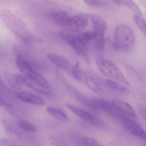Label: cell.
I'll return each instance as SVG.
<instances>
[{
  "label": "cell",
  "mask_w": 146,
  "mask_h": 146,
  "mask_svg": "<svg viewBox=\"0 0 146 146\" xmlns=\"http://www.w3.org/2000/svg\"><path fill=\"white\" fill-rule=\"evenodd\" d=\"M58 34L61 39L71 46L77 42V36L71 34L70 32L66 31H60L58 32Z\"/></svg>",
  "instance_id": "20"
},
{
  "label": "cell",
  "mask_w": 146,
  "mask_h": 146,
  "mask_svg": "<svg viewBox=\"0 0 146 146\" xmlns=\"http://www.w3.org/2000/svg\"><path fill=\"white\" fill-rule=\"evenodd\" d=\"M71 71L73 77L76 80L81 81L83 72L82 71L80 68V63L79 61H78L76 62L75 64L72 68Z\"/></svg>",
  "instance_id": "28"
},
{
  "label": "cell",
  "mask_w": 146,
  "mask_h": 146,
  "mask_svg": "<svg viewBox=\"0 0 146 146\" xmlns=\"http://www.w3.org/2000/svg\"><path fill=\"white\" fill-rule=\"evenodd\" d=\"M106 84L108 88L116 92L122 94H127L129 93V90L126 87L114 80L107 79L106 80Z\"/></svg>",
  "instance_id": "18"
},
{
  "label": "cell",
  "mask_w": 146,
  "mask_h": 146,
  "mask_svg": "<svg viewBox=\"0 0 146 146\" xmlns=\"http://www.w3.org/2000/svg\"><path fill=\"white\" fill-rule=\"evenodd\" d=\"M0 84H4V82H3V80L1 79V77H0Z\"/></svg>",
  "instance_id": "34"
},
{
  "label": "cell",
  "mask_w": 146,
  "mask_h": 146,
  "mask_svg": "<svg viewBox=\"0 0 146 146\" xmlns=\"http://www.w3.org/2000/svg\"><path fill=\"white\" fill-rule=\"evenodd\" d=\"M120 121L126 129L131 134L140 139L146 141V133L141 126L133 119L123 115Z\"/></svg>",
  "instance_id": "7"
},
{
  "label": "cell",
  "mask_w": 146,
  "mask_h": 146,
  "mask_svg": "<svg viewBox=\"0 0 146 146\" xmlns=\"http://www.w3.org/2000/svg\"><path fill=\"white\" fill-rule=\"evenodd\" d=\"M0 146H19V145L11 139L3 138L0 139Z\"/></svg>",
  "instance_id": "31"
},
{
  "label": "cell",
  "mask_w": 146,
  "mask_h": 146,
  "mask_svg": "<svg viewBox=\"0 0 146 146\" xmlns=\"http://www.w3.org/2000/svg\"><path fill=\"white\" fill-rule=\"evenodd\" d=\"M128 72L129 73L132 77L134 78L135 79H139L140 78V76L138 72L136 71L135 68H133L132 66H129L127 68Z\"/></svg>",
  "instance_id": "32"
},
{
  "label": "cell",
  "mask_w": 146,
  "mask_h": 146,
  "mask_svg": "<svg viewBox=\"0 0 146 146\" xmlns=\"http://www.w3.org/2000/svg\"><path fill=\"white\" fill-rule=\"evenodd\" d=\"M0 106H7L6 102L1 97H0Z\"/></svg>",
  "instance_id": "33"
},
{
  "label": "cell",
  "mask_w": 146,
  "mask_h": 146,
  "mask_svg": "<svg viewBox=\"0 0 146 146\" xmlns=\"http://www.w3.org/2000/svg\"><path fill=\"white\" fill-rule=\"evenodd\" d=\"M4 75L5 78L12 88L17 90H20L21 88L22 84L18 81L16 74L14 75L7 72H5Z\"/></svg>",
  "instance_id": "22"
},
{
  "label": "cell",
  "mask_w": 146,
  "mask_h": 146,
  "mask_svg": "<svg viewBox=\"0 0 146 146\" xmlns=\"http://www.w3.org/2000/svg\"><path fill=\"white\" fill-rule=\"evenodd\" d=\"M79 146H103L94 139L89 137H83L78 142Z\"/></svg>",
  "instance_id": "27"
},
{
  "label": "cell",
  "mask_w": 146,
  "mask_h": 146,
  "mask_svg": "<svg viewBox=\"0 0 146 146\" xmlns=\"http://www.w3.org/2000/svg\"><path fill=\"white\" fill-rule=\"evenodd\" d=\"M96 64L103 74L124 85L129 86V83L120 69L113 62L105 58L99 57L96 59Z\"/></svg>",
  "instance_id": "3"
},
{
  "label": "cell",
  "mask_w": 146,
  "mask_h": 146,
  "mask_svg": "<svg viewBox=\"0 0 146 146\" xmlns=\"http://www.w3.org/2000/svg\"><path fill=\"white\" fill-rule=\"evenodd\" d=\"M16 64L18 69L24 76L36 81L44 87L50 88V84L47 80L34 70L30 62L22 54H17Z\"/></svg>",
  "instance_id": "4"
},
{
  "label": "cell",
  "mask_w": 146,
  "mask_h": 146,
  "mask_svg": "<svg viewBox=\"0 0 146 146\" xmlns=\"http://www.w3.org/2000/svg\"><path fill=\"white\" fill-rule=\"evenodd\" d=\"M88 24L87 16L84 14H77L71 17L65 30L70 33L79 32L85 29Z\"/></svg>",
  "instance_id": "8"
},
{
  "label": "cell",
  "mask_w": 146,
  "mask_h": 146,
  "mask_svg": "<svg viewBox=\"0 0 146 146\" xmlns=\"http://www.w3.org/2000/svg\"><path fill=\"white\" fill-rule=\"evenodd\" d=\"M48 140L53 146H68L65 139L61 136H50L48 137Z\"/></svg>",
  "instance_id": "25"
},
{
  "label": "cell",
  "mask_w": 146,
  "mask_h": 146,
  "mask_svg": "<svg viewBox=\"0 0 146 146\" xmlns=\"http://www.w3.org/2000/svg\"><path fill=\"white\" fill-rule=\"evenodd\" d=\"M133 20L137 27L144 35H146V23L145 21L139 15L133 16Z\"/></svg>",
  "instance_id": "29"
},
{
  "label": "cell",
  "mask_w": 146,
  "mask_h": 146,
  "mask_svg": "<svg viewBox=\"0 0 146 146\" xmlns=\"http://www.w3.org/2000/svg\"><path fill=\"white\" fill-rule=\"evenodd\" d=\"M3 123L5 126V132L7 135L12 141H20L22 137L19 132L13 126L7 124L5 120H3Z\"/></svg>",
  "instance_id": "19"
},
{
  "label": "cell",
  "mask_w": 146,
  "mask_h": 146,
  "mask_svg": "<svg viewBox=\"0 0 146 146\" xmlns=\"http://www.w3.org/2000/svg\"><path fill=\"white\" fill-rule=\"evenodd\" d=\"M46 110L49 114L60 122L66 123L69 121V118L66 113L59 108L48 107L47 108Z\"/></svg>",
  "instance_id": "17"
},
{
  "label": "cell",
  "mask_w": 146,
  "mask_h": 146,
  "mask_svg": "<svg viewBox=\"0 0 146 146\" xmlns=\"http://www.w3.org/2000/svg\"><path fill=\"white\" fill-rule=\"evenodd\" d=\"M94 41L96 49L100 52L104 51L105 48V39L104 35H97Z\"/></svg>",
  "instance_id": "26"
},
{
  "label": "cell",
  "mask_w": 146,
  "mask_h": 146,
  "mask_svg": "<svg viewBox=\"0 0 146 146\" xmlns=\"http://www.w3.org/2000/svg\"><path fill=\"white\" fill-rule=\"evenodd\" d=\"M93 24L94 31L97 35H104L108 28V25L105 19L98 14H92L90 16Z\"/></svg>",
  "instance_id": "12"
},
{
  "label": "cell",
  "mask_w": 146,
  "mask_h": 146,
  "mask_svg": "<svg viewBox=\"0 0 146 146\" xmlns=\"http://www.w3.org/2000/svg\"><path fill=\"white\" fill-rule=\"evenodd\" d=\"M114 46L121 52H128L133 48L135 42V36L130 27L125 25H119L114 31Z\"/></svg>",
  "instance_id": "2"
},
{
  "label": "cell",
  "mask_w": 146,
  "mask_h": 146,
  "mask_svg": "<svg viewBox=\"0 0 146 146\" xmlns=\"http://www.w3.org/2000/svg\"><path fill=\"white\" fill-rule=\"evenodd\" d=\"M84 2L90 6L97 7H105L111 4L110 1H85Z\"/></svg>",
  "instance_id": "30"
},
{
  "label": "cell",
  "mask_w": 146,
  "mask_h": 146,
  "mask_svg": "<svg viewBox=\"0 0 146 146\" xmlns=\"http://www.w3.org/2000/svg\"><path fill=\"white\" fill-rule=\"evenodd\" d=\"M97 35L94 31H85L77 36L78 43L85 48L89 43L94 40Z\"/></svg>",
  "instance_id": "16"
},
{
  "label": "cell",
  "mask_w": 146,
  "mask_h": 146,
  "mask_svg": "<svg viewBox=\"0 0 146 146\" xmlns=\"http://www.w3.org/2000/svg\"><path fill=\"white\" fill-rule=\"evenodd\" d=\"M78 97L82 101L91 108L103 111L111 115V117L119 120L123 115L114 107L113 104L106 100L88 99L80 96Z\"/></svg>",
  "instance_id": "5"
},
{
  "label": "cell",
  "mask_w": 146,
  "mask_h": 146,
  "mask_svg": "<svg viewBox=\"0 0 146 146\" xmlns=\"http://www.w3.org/2000/svg\"><path fill=\"white\" fill-rule=\"evenodd\" d=\"M71 47L75 51V52L83 60H85L87 63H89L90 62V59L86 53V51H85V48L81 46L78 43V42L76 43Z\"/></svg>",
  "instance_id": "24"
},
{
  "label": "cell",
  "mask_w": 146,
  "mask_h": 146,
  "mask_svg": "<svg viewBox=\"0 0 146 146\" xmlns=\"http://www.w3.org/2000/svg\"><path fill=\"white\" fill-rule=\"evenodd\" d=\"M0 18L6 26L25 44H39L42 42L40 38L31 34L25 22L11 11L1 10Z\"/></svg>",
  "instance_id": "1"
},
{
  "label": "cell",
  "mask_w": 146,
  "mask_h": 146,
  "mask_svg": "<svg viewBox=\"0 0 146 146\" xmlns=\"http://www.w3.org/2000/svg\"><path fill=\"white\" fill-rule=\"evenodd\" d=\"M81 81H83L86 86L94 93L99 95L103 94V89L98 85L95 80L84 72L83 73Z\"/></svg>",
  "instance_id": "15"
},
{
  "label": "cell",
  "mask_w": 146,
  "mask_h": 146,
  "mask_svg": "<svg viewBox=\"0 0 146 146\" xmlns=\"http://www.w3.org/2000/svg\"><path fill=\"white\" fill-rule=\"evenodd\" d=\"M15 95L17 99L25 103L40 106H43L45 104V102L42 98L26 91L17 92Z\"/></svg>",
  "instance_id": "10"
},
{
  "label": "cell",
  "mask_w": 146,
  "mask_h": 146,
  "mask_svg": "<svg viewBox=\"0 0 146 146\" xmlns=\"http://www.w3.org/2000/svg\"><path fill=\"white\" fill-rule=\"evenodd\" d=\"M52 17L54 21L58 26L65 30L71 16L66 11L57 10L53 12Z\"/></svg>",
  "instance_id": "13"
},
{
  "label": "cell",
  "mask_w": 146,
  "mask_h": 146,
  "mask_svg": "<svg viewBox=\"0 0 146 146\" xmlns=\"http://www.w3.org/2000/svg\"><path fill=\"white\" fill-rule=\"evenodd\" d=\"M114 107L120 113L129 115L133 117H136L137 115L133 108L127 102L118 99H114L112 101Z\"/></svg>",
  "instance_id": "14"
},
{
  "label": "cell",
  "mask_w": 146,
  "mask_h": 146,
  "mask_svg": "<svg viewBox=\"0 0 146 146\" xmlns=\"http://www.w3.org/2000/svg\"><path fill=\"white\" fill-rule=\"evenodd\" d=\"M113 2L120 6H126L129 7L131 11L136 13V15H140L141 14V11L137 5L132 1H113Z\"/></svg>",
  "instance_id": "21"
},
{
  "label": "cell",
  "mask_w": 146,
  "mask_h": 146,
  "mask_svg": "<svg viewBox=\"0 0 146 146\" xmlns=\"http://www.w3.org/2000/svg\"><path fill=\"white\" fill-rule=\"evenodd\" d=\"M48 59L56 67L64 71H70L71 65L69 61L63 56L55 53L48 54L47 55Z\"/></svg>",
  "instance_id": "11"
},
{
  "label": "cell",
  "mask_w": 146,
  "mask_h": 146,
  "mask_svg": "<svg viewBox=\"0 0 146 146\" xmlns=\"http://www.w3.org/2000/svg\"><path fill=\"white\" fill-rule=\"evenodd\" d=\"M19 126L23 130L29 132H35L37 131V128L34 124L27 120L20 119L17 121Z\"/></svg>",
  "instance_id": "23"
},
{
  "label": "cell",
  "mask_w": 146,
  "mask_h": 146,
  "mask_svg": "<svg viewBox=\"0 0 146 146\" xmlns=\"http://www.w3.org/2000/svg\"><path fill=\"white\" fill-rule=\"evenodd\" d=\"M143 146H146V145H143Z\"/></svg>",
  "instance_id": "35"
},
{
  "label": "cell",
  "mask_w": 146,
  "mask_h": 146,
  "mask_svg": "<svg viewBox=\"0 0 146 146\" xmlns=\"http://www.w3.org/2000/svg\"><path fill=\"white\" fill-rule=\"evenodd\" d=\"M18 81L21 84L26 85L33 90L46 95H49L51 94V88L44 87L37 82L24 75L16 74Z\"/></svg>",
  "instance_id": "9"
},
{
  "label": "cell",
  "mask_w": 146,
  "mask_h": 146,
  "mask_svg": "<svg viewBox=\"0 0 146 146\" xmlns=\"http://www.w3.org/2000/svg\"><path fill=\"white\" fill-rule=\"evenodd\" d=\"M66 106L68 109H70L73 113L93 126L99 128H103L105 126V125L103 121L90 113L71 104H66Z\"/></svg>",
  "instance_id": "6"
}]
</instances>
